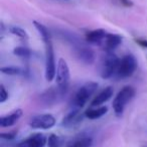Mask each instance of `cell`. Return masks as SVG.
Returning a JSON list of instances; mask_svg holds the SVG:
<instances>
[{"mask_svg":"<svg viewBox=\"0 0 147 147\" xmlns=\"http://www.w3.org/2000/svg\"><path fill=\"white\" fill-rule=\"evenodd\" d=\"M8 99V92L6 91L4 85H0V102L3 103Z\"/></svg>","mask_w":147,"mask_h":147,"instance_id":"cell-24","label":"cell"},{"mask_svg":"<svg viewBox=\"0 0 147 147\" xmlns=\"http://www.w3.org/2000/svg\"><path fill=\"white\" fill-rule=\"evenodd\" d=\"M0 71L3 74L6 75H24L25 74V70L21 69L20 67H16V66H5V67L0 68Z\"/></svg>","mask_w":147,"mask_h":147,"instance_id":"cell-19","label":"cell"},{"mask_svg":"<svg viewBox=\"0 0 147 147\" xmlns=\"http://www.w3.org/2000/svg\"><path fill=\"white\" fill-rule=\"evenodd\" d=\"M104 43V50L113 51L122 43V37L118 34H114V33H107Z\"/></svg>","mask_w":147,"mask_h":147,"instance_id":"cell-15","label":"cell"},{"mask_svg":"<svg viewBox=\"0 0 147 147\" xmlns=\"http://www.w3.org/2000/svg\"><path fill=\"white\" fill-rule=\"evenodd\" d=\"M13 54L21 58H29L31 56V51L29 48L24 46H17L13 49Z\"/></svg>","mask_w":147,"mask_h":147,"instance_id":"cell-20","label":"cell"},{"mask_svg":"<svg viewBox=\"0 0 147 147\" xmlns=\"http://www.w3.org/2000/svg\"><path fill=\"white\" fill-rule=\"evenodd\" d=\"M82 109L78 108H72V110L66 115L62 120V126L65 128H73L78 126L83 121L85 116V112L83 113Z\"/></svg>","mask_w":147,"mask_h":147,"instance_id":"cell-10","label":"cell"},{"mask_svg":"<svg viewBox=\"0 0 147 147\" xmlns=\"http://www.w3.org/2000/svg\"><path fill=\"white\" fill-rule=\"evenodd\" d=\"M114 93V89L111 86H108V87L104 88L101 92H99L98 94L95 96V98L92 100L91 102V106L92 107H98L101 106L102 104H104L105 102L109 100L112 96H113Z\"/></svg>","mask_w":147,"mask_h":147,"instance_id":"cell-13","label":"cell"},{"mask_svg":"<svg viewBox=\"0 0 147 147\" xmlns=\"http://www.w3.org/2000/svg\"><path fill=\"white\" fill-rule=\"evenodd\" d=\"M97 88H98V83L94 81H89L83 86H81L75 93L73 99L71 101L72 107L82 109L85 106V104L88 102L90 97L96 92Z\"/></svg>","mask_w":147,"mask_h":147,"instance_id":"cell-1","label":"cell"},{"mask_svg":"<svg viewBox=\"0 0 147 147\" xmlns=\"http://www.w3.org/2000/svg\"><path fill=\"white\" fill-rule=\"evenodd\" d=\"M57 86L59 87V90L62 91L63 94H67L68 89H69L70 84V68L68 65L67 61L64 58H59L57 62Z\"/></svg>","mask_w":147,"mask_h":147,"instance_id":"cell-5","label":"cell"},{"mask_svg":"<svg viewBox=\"0 0 147 147\" xmlns=\"http://www.w3.org/2000/svg\"><path fill=\"white\" fill-rule=\"evenodd\" d=\"M55 124V118L51 114H39L31 117L29 120V125L32 129L47 130L53 127Z\"/></svg>","mask_w":147,"mask_h":147,"instance_id":"cell-8","label":"cell"},{"mask_svg":"<svg viewBox=\"0 0 147 147\" xmlns=\"http://www.w3.org/2000/svg\"><path fill=\"white\" fill-rule=\"evenodd\" d=\"M45 48V79L46 81H53L55 77L57 70H55V51H53V42L44 43Z\"/></svg>","mask_w":147,"mask_h":147,"instance_id":"cell-6","label":"cell"},{"mask_svg":"<svg viewBox=\"0 0 147 147\" xmlns=\"http://www.w3.org/2000/svg\"><path fill=\"white\" fill-rule=\"evenodd\" d=\"M73 53L79 61L86 65H92L95 62V52L85 43L73 46Z\"/></svg>","mask_w":147,"mask_h":147,"instance_id":"cell-7","label":"cell"},{"mask_svg":"<svg viewBox=\"0 0 147 147\" xmlns=\"http://www.w3.org/2000/svg\"><path fill=\"white\" fill-rule=\"evenodd\" d=\"M107 35V32L102 28L99 29H94L91 30L89 32L86 33L85 35V39L88 43L90 44H101L102 42H104L105 37Z\"/></svg>","mask_w":147,"mask_h":147,"instance_id":"cell-12","label":"cell"},{"mask_svg":"<svg viewBox=\"0 0 147 147\" xmlns=\"http://www.w3.org/2000/svg\"><path fill=\"white\" fill-rule=\"evenodd\" d=\"M119 1H120V3L124 6V7H127V8H130L134 5L132 0H119Z\"/></svg>","mask_w":147,"mask_h":147,"instance_id":"cell-26","label":"cell"},{"mask_svg":"<svg viewBox=\"0 0 147 147\" xmlns=\"http://www.w3.org/2000/svg\"><path fill=\"white\" fill-rule=\"evenodd\" d=\"M32 24L34 25V27H36V29L37 30V32L39 33V35H40L43 43H46V42L51 41V32H49V29L46 28V26L43 25V24L40 23V22L36 21V20H34V21H32Z\"/></svg>","mask_w":147,"mask_h":147,"instance_id":"cell-18","label":"cell"},{"mask_svg":"<svg viewBox=\"0 0 147 147\" xmlns=\"http://www.w3.org/2000/svg\"><path fill=\"white\" fill-rule=\"evenodd\" d=\"M47 145L49 147H61L62 146V140L59 136L55 134H51L47 140Z\"/></svg>","mask_w":147,"mask_h":147,"instance_id":"cell-22","label":"cell"},{"mask_svg":"<svg viewBox=\"0 0 147 147\" xmlns=\"http://www.w3.org/2000/svg\"><path fill=\"white\" fill-rule=\"evenodd\" d=\"M9 31L12 35H15V36L19 37L21 39H27L28 38V34L23 28L19 27V26H10Z\"/></svg>","mask_w":147,"mask_h":147,"instance_id":"cell-21","label":"cell"},{"mask_svg":"<svg viewBox=\"0 0 147 147\" xmlns=\"http://www.w3.org/2000/svg\"><path fill=\"white\" fill-rule=\"evenodd\" d=\"M22 114H23V112H22L21 109H16V110H14L10 114L2 116L0 118V126L4 128V127H9V126L14 125L20 119Z\"/></svg>","mask_w":147,"mask_h":147,"instance_id":"cell-14","label":"cell"},{"mask_svg":"<svg viewBox=\"0 0 147 147\" xmlns=\"http://www.w3.org/2000/svg\"><path fill=\"white\" fill-rule=\"evenodd\" d=\"M16 131H10V132H4V133L0 134V138L3 140H6V141H11V140H14V138L16 137Z\"/></svg>","mask_w":147,"mask_h":147,"instance_id":"cell-23","label":"cell"},{"mask_svg":"<svg viewBox=\"0 0 147 147\" xmlns=\"http://www.w3.org/2000/svg\"><path fill=\"white\" fill-rule=\"evenodd\" d=\"M134 41H135L136 44L139 45L140 47H142V48H144V49H147V39H145V38H135L134 39Z\"/></svg>","mask_w":147,"mask_h":147,"instance_id":"cell-25","label":"cell"},{"mask_svg":"<svg viewBox=\"0 0 147 147\" xmlns=\"http://www.w3.org/2000/svg\"><path fill=\"white\" fill-rule=\"evenodd\" d=\"M107 112H108V108L106 106H98L95 109L90 108L85 111V116L91 120H94L104 116Z\"/></svg>","mask_w":147,"mask_h":147,"instance_id":"cell-17","label":"cell"},{"mask_svg":"<svg viewBox=\"0 0 147 147\" xmlns=\"http://www.w3.org/2000/svg\"><path fill=\"white\" fill-rule=\"evenodd\" d=\"M65 97L59 87H49L39 95V100L45 106H51Z\"/></svg>","mask_w":147,"mask_h":147,"instance_id":"cell-9","label":"cell"},{"mask_svg":"<svg viewBox=\"0 0 147 147\" xmlns=\"http://www.w3.org/2000/svg\"><path fill=\"white\" fill-rule=\"evenodd\" d=\"M93 144V138L89 135L77 136L75 139L70 141L66 147H91Z\"/></svg>","mask_w":147,"mask_h":147,"instance_id":"cell-16","label":"cell"},{"mask_svg":"<svg viewBox=\"0 0 147 147\" xmlns=\"http://www.w3.org/2000/svg\"><path fill=\"white\" fill-rule=\"evenodd\" d=\"M137 68V60L132 54H126L120 59L116 76L119 79H126L131 77Z\"/></svg>","mask_w":147,"mask_h":147,"instance_id":"cell-4","label":"cell"},{"mask_svg":"<svg viewBox=\"0 0 147 147\" xmlns=\"http://www.w3.org/2000/svg\"><path fill=\"white\" fill-rule=\"evenodd\" d=\"M120 63V59L113 51H106V54L103 56L101 62L100 75L103 79H109L116 75L118 70V66Z\"/></svg>","mask_w":147,"mask_h":147,"instance_id":"cell-3","label":"cell"},{"mask_svg":"<svg viewBox=\"0 0 147 147\" xmlns=\"http://www.w3.org/2000/svg\"><path fill=\"white\" fill-rule=\"evenodd\" d=\"M47 142V139L43 134L36 133L25 138L17 144V147H43Z\"/></svg>","mask_w":147,"mask_h":147,"instance_id":"cell-11","label":"cell"},{"mask_svg":"<svg viewBox=\"0 0 147 147\" xmlns=\"http://www.w3.org/2000/svg\"><path fill=\"white\" fill-rule=\"evenodd\" d=\"M135 93V89L132 86H125L118 92V94L113 100V109L116 116L121 117L123 115L126 105L134 98Z\"/></svg>","mask_w":147,"mask_h":147,"instance_id":"cell-2","label":"cell"}]
</instances>
